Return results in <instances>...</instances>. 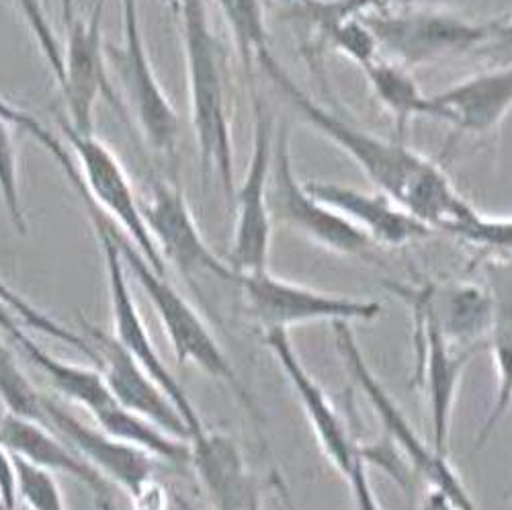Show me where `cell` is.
I'll list each match as a JSON object with an SVG mask.
<instances>
[{
	"instance_id": "8992f818",
	"label": "cell",
	"mask_w": 512,
	"mask_h": 510,
	"mask_svg": "<svg viewBox=\"0 0 512 510\" xmlns=\"http://www.w3.org/2000/svg\"><path fill=\"white\" fill-rule=\"evenodd\" d=\"M121 44H105L107 66L119 80L140 134L158 154L173 156L181 136L179 115L156 78L140 21L138 0H121Z\"/></svg>"
},
{
	"instance_id": "ab89813d",
	"label": "cell",
	"mask_w": 512,
	"mask_h": 510,
	"mask_svg": "<svg viewBox=\"0 0 512 510\" xmlns=\"http://www.w3.org/2000/svg\"><path fill=\"white\" fill-rule=\"evenodd\" d=\"M0 510H9V508L3 504V500H0Z\"/></svg>"
},
{
	"instance_id": "1f68e13d",
	"label": "cell",
	"mask_w": 512,
	"mask_h": 510,
	"mask_svg": "<svg viewBox=\"0 0 512 510\" xmlns=\"http://www.w3.org/2000/svg\"><path fill=\"white\" fill-rule=\"evenodd\" d=\"M15 3L35 39V44L39 46L41 56L48 62L54 80L60 84L64 76V48L50 25L44 5H41V0H15Z\"/></svg>"
},
{
	"instance_id": "f546056e",
	"label": "cell",
	"mask_w": 512,
	"mask_h": 510,
	"mask_svg": "<svg viewBox=\"0 0 512 510\" xmlns=\"http://www.w3.org/2000/svg\"><path fill=\"white\" fill-rule=\"evenodd\" d=\"M0 302H5L27 326H31V328H35L39 332H44L50 338L62 340V343L74 347L76 351H80L82 355H87L91 361L97 363L95 351L91 349L89 340L84 338V334H76L74 330H70V328L62 326L60 322H56L46 312H41L35 306H31L21 293H17L13 287H9L5 283V279H0Z\"/></svg>"
},
{
	"instance_id": "4dcf8cb0",
	"label": "cell",
	"mask_w": 512,
	"mask_h": 510,
	"mask_svg": "<svg viewBox=\"0 0 512 510\" xmlns=\"http://www.w3.org/2000/svg\"><path fill=\"white\" fill-rule=\"evenodd\" d=\"M17 478V496L31 510H66L64 496L52 474L39 470L25 459L11 455Z\"/></svg>"
},
{
	"instance_id": "603a6c76",
	"label": "cell",
	"mask_w": 512,
	"mask_h": 510,
	"mask_svg": "<svg viewBox=\"0 0 512 510\" xmlns=\"http://www.w3.org/2000/svg\"><path fill=\"white\" fill-rule=\"evenodd\" d=\"M17 318L19 316L11 314L5 320L3 330L0 332H3L7 338H11L13 343L23 351V355L46 375L50 386L60 396H64L66 400H72L84 410H89L91 416L117 404V400L113 398V394L105 384L101 369L82 367V365L66 363L62 359L52 357L48 351L37 347L35 340L25 330H21V326L17 324Z\"/></svg>"
},
{
	"instance_id": "f1b7e54d",
	"label": "cell",
	"mask_w": 512,
	"mask_h": 510,
	"mask_svg": "<svg viewBox=\"0 0 512 510\" xmlns=\"http://www.w3.org/2000/svg\"><path fill=\"white\" fill-rule=\"evenodd\" d=\"M13 123L0 113V199L19 234H27V218L23 211L21 185H19V156L13 140Z\"/></svg>"
},
{
	"instance_id": "484cf974",
	"label": "cell",
	"mask_w": 512,
	"mask_h": 510,
	"mask_svg": "<svg viewBox=\"0 0 512 510\" xmlns=\"http://www.w3.org/2000/svg\"><path fill=\"white\" fill-rule=\"evenodd\" d=\"M216 3L234 37L240 60L246 72H250L252 62L256 64L273 52L263 0H216Z\"/></svg>"
},
{
	"instance_id": "5b68a950",
	"label": "cell",
	"mask_w": 512,
	"mask_h": 510,
	"mask_svg": "<svg viewBox=\"0 0 512 510\" xmlns=\"http://www.w3.org/2000/svg\"><path fill=\"white\" fill-rule=\"evenodd\" d=\"M115 238L121 250L125 267L132 271L144 293L148 295L150 304L154 306L166 336L173 345L175 357L179 365L193 363L203 369L213 379H220L228 384L238 400L252 408V400L246 394L242 381L232 367L230 359L222 351L216 336L211 334L205 320L197 314V310L185 300V297L166 281L164 275L154 271V267L144 259V254L136 248V244L127 238L115 226Z\"/></svg>"
},
{
	"instance_id": "cb8c5ba5",
	"label": "cell",
	"mask_w": 512,
	"mask_h": 510,
	"mask_svg": "<svg viewBox=\"0 0 512 510\" xmlns=\"http://www.w3.org/2000/svg\"><path fill=\"white\" fill-rule=\"evenodd\" d=\"M492 293L494 314L486 343L494 361L496 390L488 416L476 437V449L486 445L512 406V267L498 269L496 289Z\"/></svg>"
},
{
	"instance_id": "74e56055",
	"label": "cell",
	"mask_w": 512,
	"mask_h": 510,
	"mask_svg": "<svg viewBox=\"0 0 512 510\" xmlns=\"http://www.w3.org/2000/svg\"><path fill=\"white\" fill-rule=\"evenodd\" d=\"M277 492H279V496H281V500L285 502V506H287V510H297L295 508V504H293V500L289 498V494H287V490L283 488V484L277 480Z\"/></svg>"
},
{
	"instance_id": "83f0119b",
	"label": "cell",
	"mask_w": 512,
	"mask_h": 510,
	"mask_svg": "<svg viewBox=\"0 0 512 510\" xmlns=\"http://www.w3.org/2000/svg\"><path fill=\"white\" fill-rule=\"evenodd\" d=\"M314 31L324 44H328L334 52L353 60L359 68L371 64L381 56L377 39L363 17H347L340 21H332L316 27Z\"/></svg>"
},
{
	"instance_id": "6da1fadb",
	"label": "cell",
	"mask_w": 512,
	"mask_h": 510,
	"mask_svg": "<svg viewBox=\"0 0 512 510\" xmlns=\"http://www.w3.org/2000/svg\"><path fill=\"white\" fill-rule=\"evenodd\" d=\"M256 64L265 70L275 89L306 119V123L343 150L363 170L377 191L392 197L420 222L433 230L457 236L476 218L480 209L455 189L445 170L431 158L410 150L402 140H386L361 130L338 113L316 103L304 89L297 87L273 52Z\"/></svg>"
},
{
	"instance_id": "e575fe53",
	"label": "cell",
	"mask_w": 512,
	"mask_h": 510,
	"mask_svg": "<svg viewBox=\"0 0 512 510\" xmlns=\"http://www.w3.org/2000/svg\"><path fill=\"white\" fill-rule=\"evenodd\" d=\"M420 510H457V506L445 494L429 488V492L422 498Z\"/></svg>"
},
{
	"instance_id": "8fae6325",
	"label": "cell",
	"mask_w": 512,
	"mask_h": 510,
	"mask_svg": "<svg viewBox=\"0 0 512 510\" xmlns=\"http://www.w3.org/2000/svg\"><path fill=\"white\" fill-rule=\"evenodd\" d=\"M275 123L261 97H254V136L252 154L244 170V179L234 193V236L228 263L236 273L267 271L269 248L273 238V220L269 211V175L275 144Z\"/></svg>"
},
{
	"instance_id": "277c9868",
	"label": "cell",
	"mask_w": 512,
	"mask_h": 510,
	"mask_svg": "<svg viewBox=\"0 0 512 510\" xmlns=\"http://www.w3.org/2000/svg\"><path fill=\"white\" fill-rule=\"evenodd\" d=\"M363 19L377 39L379 54L406 68L474 52L490 44L500 25L424 7L386 9Z\"/></svg>"
},
{
	"instance_id": "9a60e30c",
	"label": "cell",
	"mask_w": 512,
	"mask_h": 510,
	"mask_svg": "<svg viewBox=\"0 0 512 510\" xmlns=\"http://www.w3.org/2000/svg\"><path fill=\"white\" fill-rule=\"evenodd\" d=\"M103 9L105 0H97L91 15H74L66 25L68 41L64 48V76L58 87L66 101L68 123L84 134L95 132V107L101 95L113 101L101 27Z\"/></svg>"
},
{
	"instance_id": "4316f807",
	"label": "cell",
	"mask_w": 512,
	"mask_h": 510,
	"mask_svg": "<svg viewBox=\"0 0 512 510\" xmlns=\"http://www.w3.org/2000/svg\"><path fill=\"white\" fill-rule=\"evenodd\" d=\"M44 398L46 394L37 392L21 371L13 351L0 340V400L5 402L7 412L48 427Z\"/></svg>"
},
{
	"instance_id": "ac0fdd59",
	"label": "cell",
	"mask_w": 512,
	"mask_h": 510,
	"mask_svg": "<svg viewBox=\"0 0 512 510\" xmlns=\"http://www.w3.org/2000/svg\"><path fill=\"white\" fill-rule=\"evenodd\" d=\"M48 427L56 431L72 449L111 482L117 484L125 496L136 500L156 478V463L150 453L130 443H123L101 429H91L78 420L68 408L46 394L44 398Z\"/></svg>"
},
{
	"instance_id": "30bf717a",
	"label": "cell",
	"mask_w": 512,
	"mask_h": 510,
	"mask_svg": "<svg viewBox=\"0 0 512 510\" xmlns=\"http://www.w3.org/2000/svg\"><path fill=\"white\" fill-rule=\"evenodd\" d=\"M60 127L70 144V152L78 164L80 177L93 203L136 244L154 271L164 275L166 263L146 226L142 203L123 164L117 160L113 150L97 138L95 132H78L68 121H62Z\"/></svg>"
},
{
	"instance_id": "52a82bcc",
	"label": "cell",
	"mask_w": 512,
	"mask_h": 510,
	"mask_svg": "<svg viewBox=\"0 0 512 510\" xmlns=\"http://www.w3.org/2000/svg\"><path fill=\"white\" fill-rule=\"evenodd\" d=\"M89 220L95 228V236L105 261L107 271V287H109V304H111V320H113V336L119 340V345L130 353L156 381V384L166 392V396L175 402L179 412L191 429V441L201 437L207 427L193 406L187 390L179 384V379L170 373V369L160 359L152 336L138 312L134 302V293L127 281V267L121 257V250L115 238V224L103 214V211L91 201H84Z\"/></svg>"
},
{
	"instance_id": "d4e9b609",
	"label": "cell",
	"mask_w": 512,
	"mask_h": 510,
	"mask_svg": "<svg viewBox=\"0 0 512 510\" xmlns=\"http://www.w3.org/2000/svg\"><path fill=\"white\" fill-rule=\"evenodd\" d=\"M361 70L367 76L375 99L394 117L400 138L412 119H431V97L422 93L418 82L410 74V68L379 56Z\"/></svg>"
},
{
	"instance_id": "44dd1931",
	"label": "cell",
	"mask_w": 512,
	"mask_h": 510,
	"mask_svg": "<svg viewBox=\"0 0 512 510\" xmlns=\"http://www.w3.org/2000/svg\"><path fill=\"white\" fill-rule=\"evenodd\" d=\"M512 109V62L459 80L431 97V119L463 134H488Z\"/></svg>"
},
{
	"instance_id": "8d00e7d4",
	"label": "cell",
	"mask_w": 512,
	"mask_h": 510,
	"mask_svg": "<svg viewBox=\"0 0 512 510\" xmlns=\"http://www.w3.org/2000/svg\"><path fill=\"white\" fill-rule=\"evenodd\" d=\"M60 7H62V19H64V25H68L72 21V17L76 15L74 9H76V0H60Z\"/></svg>"
},
{
	"instance_id": "5bb4252c",
	"label": "cell",
	"mask_w": 512,
	"mask_h": 510,
	"mask_svg": "<svg viewBox=\"0 0 512 510\" xmlns=\"http://www.w3.org/2000/svg\"><path fill=\"white\" fill-rule=\"evenodd\" d=\"M386 287L406 308L420 310L455 347L478 349L490 332L494 293L478 283L459 279L390 281Z\"/></svg>"
},
{
	"instance_id": "2e32d148",
	"label": "cell",
	"mask_w": 512,
	"mask_h": 510,
	"mask_svg": "<svg viewBox=\"0 0 512 510\" xmlns=\"http://www.w3.org/2000/svg\"><path fill=\"white\" fill-rule=\"evenodd\" d=\"M84 338L95 351L97 365L117 404L132 410L181 441L191 443V429L175 402L156 384L152 375L130 355L113 334L84 322Z\"/></svg>"
},
{
	"instance_id": "9c48e42d",
	"label": "cell",
	"mask_w": 512,
	"mask_h": 510,
	"mask_svg": "<svg viewBox=\"0 0 512 510\" xmlns=\"http://www.w3.org/2000/svg\"><path fill=\"white\" fill-rule=\"evenodd\" d=\"M250 316L265 330H287L310 322H373L383 306L375 300H359L340 293L318 291L300 283L279 279L267 271L238 273Z\"/></svg>"
},
{
	"instance_id": "7c38bea8",
	"label": "cell",
	"mask_w": 512,
	"mask_h": 510,
	"mask_svg": "<svg viewBox=\"0 0 512 510\" xmlns=\"http://www.w3.org/2000/svg\"><path fill=\"white\" fill-rule=\"evenodd\" d=\"M412 320L414 345V386L422 392L426 414H429L431 445L449 457L451 424L457 392L465 367L478 349H463L441 334V330L420 310L408 308Z\"/></svg>"
},
{
	"instance_id": "ba28073f",
	"label": "cell",
	"mask_w": 512,
	"mask_h": 510,
	"mask_svg": "<svg viewBox=\"0 0 512 510\" xmlns=\"http://www.w3.org/2000/svg\"><path fill=\"white\" fill-rule=\"evenodd\" d=\"M267 199L273 224L293 230L328 252L359 259L371 257L375 244L347 218L312 197L306 185L297 181L287 123H281L275 130Z\"/></svg>"
},
{
	"instance_id": "836d02e7",
	"label": "cell",
	"mask_w": 512,
	"mask_h": 510,
	"mask_svg": "<svg viewBox=\"0 0 512 510\" xmlns=\"http://www.w3.org/2000/svg\"><path fill=\"white\" fill-rule=\"evenodd\" d=\"M0 500L9 508H17V478H15V465L11 453L0 443Z\"/></svg>"
},
{
	"instance_id": "d6986e66",
	"label": "cell",
	"mask_w": 512,
	"mask_h": 510,
	"mask_svg": "<svg viewBox=\"0 0 512 510\" xmlns=\"http://www.w3.org/2000/svg\"><path fill=\"white\" fill-rule=\"evenodd\" d=\"M308 193L357 226L375 246L400 248L429 238L435 230L381 191H361L340 183L308 181Z\"/></svg>"
},
{
	"instance_id": "f35d334b",
	"label": "cell",
	"mask_w": 512,
	"mask_h": 510,
	"mask_svg": "<svg viewBox=\"0 0 512 510\" xmlns=\"http://www.w3.org/2000/svg\"><path fill=\"white\" fill-rule=\"evenodd\" d=\"M277 3H281V5H287V7H297V5H300V0H277Z\"/></svg>"
},
{
	"instance_id": "3957f363",
	"label": "cell",
	"mask_w": 512,
	"mask_h": 510,
	"mask_svg": "<svg viewBox=\"0 0 512 510\" xmlns=\"http://www.w3.org/2000/svg\"><path fill=\"white\" fill-rule=\"evenodd\" d=\"M332 338L345 369L353 375L359 390L373 408V414L381 422L383 435L396 447V451L402 453V459L408 463L412 474L431 490L445 494L457 510H478L449 457L441 455L429 439L418 435L402 406L383 388L357 343L351 322H332Z\"/></svg>"
},
{
	"instance_id": "ffe728a7",
	"label": "cell",
	"mask_w": 512,
	"mask_h": 510,
	"mask_svg": "<svg viewBox=\"0 0 512 510\" xmlns=\"http://www.w3.org/2000/svg\"><path fill=\"white\" fill-rule=\"evenodd\" d=\"M0 443L11 453L48 474H64L87 486L101 510H111V482L44 424L7 412L0 418Z\"/></svg>"
},
{
	"instance_id": "60d3db41",
	"label": "cell",
	"mask_w": 512,
	"mask_h": 510,
	"mask_svg": "<svg viewBox=\"0 0 512 510\" xmlns=\"http://www.w3.org/2000/svg\"><path fill=\"white\" fill-rule=\"evenodd\" d=\"M510 510H512V504H510Z\"/></svg>"
},
{
	"instance_id": "d6a6232c",
	"label": "cell",
	"mask_w": 512,
	"mask_h": 510,
	"mask_svg": "<svg viewBox=\"0 0 512 510\" xmlns=\"http://www.w3.org/2000/svg\"><path fill=\"white\" fill-rule=\"evenodd\" d=\"M343 480H345V484L351 490L355 510H383L379 500H377V496H375V490L371 486L369 465L367 463L357 465L355 470L349 476H345Z\"/></svg>"
},
{
	"instance_id": "4fadbf2b",
	"label": "cell",
	"mask_w": 512,
	"mask_h": 510,
	"mask_svg": "<svg viewBox=\"0 0 512 510\" xmlns=\"http://www.w3.org/2000/svg\"><path fill=\"white\" fill-rule=\"evenodd\" d=\"M140 203L164 263L173 265L187 279L209 275L236 283L238 273L209 248L177 183L156 181Z\"/></svg>"
},
{
	"instance_id": "d590c367",
	"label": "cell",
	"mask_w": 512,
	"mask_h": 510,
	"mask_svg": "<svg viewBox=\"0 0 512 510\" xmlns=\"http://www.w3.org/2000/svg\"><path fill=\"white\" fill-rule=\"evenodd\" d=\"M494 39L500 41V46H502L504 50H510V52H512V19L498 25V31H496Z\"/></svg>"
},
{
	"instance_id": "7402d4cb",
	"label": "cell",
	"mask_w": 512,
	"mask_h": 510,
	"mask_svg": "<svg viewBox=\"0 0 512 510\" xmlns=\"http://www.w3.org/2000/svg\"><path fill=\"white\" fill-rule=\"evenodd\" d=\"M191 465L216 510H261L259 488L232 439L207 431L191 443Z\"/></svg>"
},
{
	"instance_id": "7a4b0ae2",
	"label": "cell",
	"mask_w": 512,
	"mask_h": 510,
	"mask_svg": "<svg viewBox=\"0 0 512 510\" xmlns=\"http://www.w3.org/2000/svg\"><path fill=\"white\" fill-rule=\"evenodd\" d=\"M179 15L189 78L191 123L199 148L203 183L222 185L228 205L234 203V146L226 101L220 41L213 35L205 0H170Z\"/></svg>"
},
{
	"instance_id": "e0dca14e",
	"label": "cell",
	"mask_w": 512,
	"mask_h": 510,
	"mask_svg": "<svg viewBox=\"0 0 512 510\" xmlns=\"http://www.w3.org/2000/svg\"><path fill=\"white\" fill-rule=\"evenodd\" d=\"M265 343L275 355L283 373L287 375L297 400L304 406V412L318 439V445L322 447L324 455L328 457L334 470L340 474V478L349 476L359 463H367L363 445L355 439L345 418L338 414V410L328 400L326 392L318 386V381L302 363L300 355L295 353L289 332L267 330Z\"/></svg>"
}]
</instances>
